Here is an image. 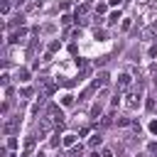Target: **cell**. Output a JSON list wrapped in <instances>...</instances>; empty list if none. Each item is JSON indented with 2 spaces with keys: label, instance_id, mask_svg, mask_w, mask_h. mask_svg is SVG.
I'll use <instances>...</instances> for the list:
<instances>
[{
  "label": "cell",
  "instance_id": "obj_37",
  "mask_svg": "<svg viewBox=\"0 0 157 157\" xmlns=\"http://www.w3.org/2000/svg\"><path fill=\"white\" fill-rule=\"evenodd\" d=\"M12 2H15V5H25L27 0H12Z\"/></svg>",
  "mask_w": 157,
  "mask_h": 157
},
{
  "label": "cell",
  "instance_id": "obj_15",
  "mask_svg": "<svg viewBox=\"0 0 157 157\" xmlns=\"http://www.w3.org/2000/svg\"><path fill=\"white\" fill-rule=\"evenodd\" d=\"M34 137H37V135H29V137L25 140V147H27V150H34V142H37Z\"/></svg>",
  "mask_w": 157,
  "mask_h": 157
},
{
  "label": "cell",
  "instance_id": "obj_20",
  "mask_svg": "<svg viewBox=\"0 0 157 157\" xmlns=\"http://www.w3.org/2000/svg\"><path fill=\"white\" fill-rule=\"evenodd\" d=\"M0 12H2V15H7V12H10V0H2V5H0Z\"/></svg>",
  "mask_w": 157,
  "mask_h": 157
},
{
  "label": "cell",
  "instance_id": "obj_5",
  "mask_svg": "<svg viewBox=\"0 0 157 157\" xmlns=\"http://www.w3.org/2000/svg\"><path fill=\"white\" fill-rule=\"evenodd\" d=\"M25 34H27V29H25V27H20V29H15V32L10 34V39H7V42H10V44H17V42H20Z\"/></svg>",
  "mask_w": 157,
  "mask_h": 157
},
{
  "label": "cell",
  "instance_id": "obj_43",
  "mask_svg": "<svg viewBox=\"0 0 157 157\" xmlns=\"http://www.w3.org/2000/svg\"><path fill=\"white\" fill-rule=\"evenodd\" d=\"M142 2H150V0H142Z\"/></svg>",
  "mask_w": 157,
  "mask_h": 157
},
{
  "label": "cell",
  "instance_id": "obj_36",
  "mask_svg": "<svg viewBox=\"0 0 157 157\" xmlns=\"http://www.w3.org/2000/svg\"><path fill=\"white\" fill-rule=\"evenodd\" d=\"M29 155H32V150H27V147H25V152H22L20 157H29Z\"/></svg>",
  "mask_w": 157,
  "mask_h": 157
},
{
  "label": "cell",
  "instance_id": "obj_21",
  "mask_svg": "<svg viewBox=\"0 0 157 157\" xmlns=\"http://www.w3.org/2000/svg\"><path fill=\"white\" fill-rule=\"evenodd\" d=\"M118 125L120 128H128V125H132V120L130 118H118Z\"/></svg>",
  "mask_w": 157,
  "mask_h": 157
},
{
  "label": "cell",
  "instance_id": "obj_22",
  "mask_svg": "<svg viewBox=\"0 0 157 157\" xmlns=\"http://www.w3.org/2000/svg\"><path fill=\"white\" fill-rule=\"evenodd\" d=\"M105 10H108V5H105V2H101V5H96V15H103Z\"/></svg>",
  "mask_w": 157,
  "mask_h": 157
},
{
  "label": "cell",
  "instance_id": "obj_27",
  "mask_svg": "<svg viewBox=\"0 0 157 157\" xmlns=\"http://www.w3.org/2000/svg\"><path fill=\"white\" fill-rule=\"evenodd\" d=\"M147 128H150V132H152V135H157V120H150V125H147Z\"/></svg>",
  "mask_w": 157,
  "mask_h": 157
},
{
  "label": "cell",
  "instance_id": "obj_4",
  "mask_svg": "<svg viewBox=\"0 0 157 157\" xmlns=\"http://www.w3.org/2000/svg\"><path fill=\"white\" fill-rule=\"evenodd\" d=\"M76 137H78V135H74V132H66V135L61 137V145L71 150V147H76Z\"/></svg>",
  "mask_w": 157,
  "mask_h": 157
},
{
  "label": "cell",
  "instance_id": "obj_44",
  "mask_svg": "<svg viewBox=\"0 0 157 157\" xmlns=\"http://www.w3.org/2000/svg\"><path fill=\"white\" fill-rule=\"evenodd\" d=\"M123 157H128V155H123Z\"/></svg>",
  "mask_w": 157,
  "mask_h": 157
},
{
  "label": "cell",
  "instance_id": "obj_24",
  "mask_svg": "<svg viewBox=\"0 0 157 157\" xmlns=\"http://www.w3.org/2000/svg\"><path fill=\"white\" fill-rule=\"evenodd\" d=\"M7 150H17V137H10L7 140Z\"/></svg>",
  "mask_w": 157,
  "mask_h": 157
},
{
  "label": "cell",
  "instance_id": "obj_23",
  "mask_svg": "<svg viewBox=\"0 0 157 157\" xmlns=\"http://www.w3.org/2000/svg\"><path fill=\"white\" fill-rule=\"evenodd\" d=\"M59 47H61V44H59V39H54V42H52V44H49V54H54V52H56V49H59Z\"/></svg>",
  "mask_w": 157,
  "mask_h": 157
},
{
  "label": "cell",
  "instance_id": "obj_40",
  "mask_svg": "<svg viewBox=\"0 0 157 157\" xmlns=\"http://www.w3.org/2000/svg\"><path fill=\"white\" fill-rule=\"evenodd\" d=\"M7 157H17V155H7Z\"/></svg>",
  "mask_w": 157,
  "mask_h": 157
},
{
  "label": "cell",
  "instance_id": "obj_2",
  "mask_svg": "<svg viewBox=\"0 0 157 157\" xmlns=\"http://www.w3.org/2000/svg\"><path fill=\"white\" fill-rule=\"evenodd\" d=\"M125 98H128V101H125V108H128V110H135V108L140 105V93H128Z\"/></svg>",
  "mask_w": 157,
  "mask_h": 157
},
{
  "label": "cell",
  "instance_id": "obj_32",
  "mask_svg": "<svg viewBox=\"0 0 157 157\" xmlns=\"http://www.w3.org/2000/svg\"><path fill=\"white\" fill-rule=\"evenodd\" d=\"M0 83H2L5 88H7V83H10V76H7V74H2V78H0Z\"/></svg>",
  "mask_w": 157,
  "mask_h": 157
},
{
  "label": "cell",
  "instance_id": "obj_29",
  "mask_svg": "<svg viewBox=\"0 0 157 157\" xmlns=\"http://www.w3.org/2000/svg\"><path fill=\"white\" fill-rule=\"evenodd\" d=\"M110 123H113V115H110V113H108V115H105V118H103V120H101V125H110Z\"/></svg>",
  "mask_w": 157,
  "mask_h": 157
},
{
  "label": "cell",
  "instance_id": "obj_8",
  "mask_svg": "<svg viewBox=\"0 0 157 157\" xmlns=\"http://www.w3.org/2000/svg\"><path fill=\"white\" fill-rule=\"evenodd\" d=\"M101 142H103V137H101V135H91V137H88V147H91V150H96Z\"/></svg>",
  "mask_w": 157,
  "mask_h": 157
},
{
  "label": "cell",
  "instance_id": "obj_1",
  "mask_svg": "<svg viewBox=\"0 0 157 157\" xmlns=\"http://www.w3.org/2000/svg\"><path fill=\"white\" fill-rule=\"evenodd\" d=\"M52 128H54V125H52V120H49V118H44V120H39V125H37V135H39V137H44V135H49V132H52Z\"/></svg>",
  "mask_w": 157,
  "mask_h": 157
},
{
  "label": "cell",
  "instance_id": "obj_17",
  "mask_svg": "<svg viewBox=\"0 0 157 157\" xmlns=\"http://www.w3.org/2000/svg\"><path fill=\"white\" fill-rule=\"evenodd\" d=\"M93 37H96V39H98V42H103V39H105V32H103V29H98V27H96V29H93Z\"/></svg>",
  "mask_w": 157,
  "mask_h": 157
},
{
  "label": "cell",
  "instance_id": "obj_38",
  "mask_svg": "<svg viewBox=\"0 0 157 157\" xmlns=\"http://www.w3.org/2000/svg\"><path fill=\"white\" fill-rule=\"evenodd\" d=\"M91 157H101V155H98V152H93V155H91Z\"/></svg>",
  "mask_w": 157,
  "mask_h": 157
},
{
  "label": "cell",
  "instance_id": "obj_18",
  "mask_svg": "<svg viewBox=\"0 0 157 157\" xmlns=\"http://www.w3.org/2000/svg\"><path fill=\"white\" fill-rule=\"evenodd\" d=\"M20 81H29V69H20Z\"/></svg>",
  "mask_w": 157,
  "mask_h": 157
},
{
  "label": "cell",
  "instance_id": "obj_13",
  "mask_svg": "<svg viewBox=\"0 0 157 157\" xmlns=\"http://www.w3.org/2000/svg\"><path fill=\"white\" fill-rule=\"evenodd\" d=\"M61 103H64V105H66V108H69V105H74V103H76V98H74V96H71V93H66V96H64V98H61Z\"/></svg>",
  "mask_w": 157,
  "mask_h": 157
},
{
  "label": "cell",
  "instance_id": "obj_42",
  "mask_svg": "<svg viewBox=\"0 0 157 157\" xmlns=\"http://www.w3.org/2000/svg\"><path fill=\"white\" fill-rule=\"evenodd\" d=\"M86 2H93V0H86Z\"/></svg>",
  "mask_w": 157,
  "mask_h": 157
},
{
  "label": "cell",
  "instance_id": "obj_16",
  "mask_svg": "<svg viewBox=\"0 0 157 157\" xmlns=\"http://www.w3.org/2000/svg\"><path fill=\"white\" fill-rule=\"evenodd\" d=\"M118 20H120V10H115V12H110V17H108V22H110V25H115Z\"/></svg>",
  "mask_w": 157,
  "mask_h": 157
},
{
  "label": "cell",
  "instance_id": "obj_30",
  "mask_svg": "<svg viewBox=\"0 0 157 157\" xmlns=\"http://www.w3.org/2000/svg\"><path fill=\"white\" fill-rule=\"evenodd\" d=\"M71 20H74V17H71V15H61V25H69V22H71Z\"/></svg>",
  "mask_w": 157,
  "mask_h": 157
},
{
  "label": "cell",
  "instance_id": "obj_25",
  "mask_svg": "<svg viewBox=\"0 0 157 157\" xmlns=\"http://www.w3.org/2000/svg\"><path fill=\"white\" fill-rule=\"evenodd\" d=\"M49 147H59V135H52V140H49Z\"/></svg>",
  "mask_w": 157,
  "mask_h": 157
},
{
  "label": "cell",
  "instance_id": "obj_34",
  "mask_svg": "<svg viewBox=\"0 0 157 157\" xmlns=\"http://www.w3.org/2000/svg\"><path fill=\"white\" fill-rule=\"evenodd\" d=\"M105 61H108V56H101V59H96V66H103Z\"/></svg>",
  "mask_w": 157,
  "mask_h": 157
},
{
  "label": "cell",
  "instance_id": "obj_31",
  "mask_svg": "<svg viewBox=\"0 0 157 157\" xmlns=\"http://www.w3.org/2000/svg\"><path fill=\"white\" fill-rule=\"evenodd\" d=\"M54 29H56V27H54V25H44V29H42V32H47V34H52V32H54Z\"/></svg>",
  "mask_w": 157,
  "mask_h": 157
},
{
  "label": "cell",
  "instance_id": "obj_11",
  "mask_svg": "<svg viewBox=\"0 0 157 157\" xmlns=\"http://www.w3.org/2000/svg\"><path fill=\"white\" fill-rule=\"evenodd\" d=\"M81 155H83V147H81V145H76V147L69 150V157H81Z\"/></svg>",
  "mask_w": 157,
  "mask_h": 157
},
{
  "label": "cell",
  "instance_id": "obj_10",
  "mask_svg": "<svg viewBox=\"0 0 157 157\" xmlns=\"http://www.w3.org/2000/svg\"><path fill=\"white\" fill-rule=\"evenodd\" d=\"M2 130H5L7 135H12V132L17 130V120H10V123H5V128H2Z\"/></svg>",
  "mask_w": 157,
  "mask_h": 157
},
{
  "label": "cell",
  "instance_id": "obj_41",
  "mask_svg": "<svg viewBox=\"0 0 157 157\" xmlns=\"http://www.w3.org/2000/svg\"><path fill=\"white\" fill-rule=\"evenodd\" d=\"M155 83H157V76H155Z\"/></svg>",
  "mask_w": 157,
  "mask_h": 157
},
{
  "label": "cell",
  "instance_id": "obj_28",
  "mask_svg": "<svg viewBox=\"0 0 157 157\" xmlns=\"http://www.w3.org/2000/svg\"><path fill=\"white\" fill-rule=\"evenodd\" d=\"M20 96H22V98H29V96H32V88H22Z\"/></svg>",
  "mask_w": 157,
  "mask_h": 157
},
{
  "label": "cell",
  "instance_id": "obj_6",
  "mask_svg": "<svg viewBox=\"0 0 157 157\" xmlns=\"http://www.w3.org/2000/svg\"><path fill=\"white\" fill-rule=\"evenodd\" d=\"M130 83H132V76L130 74H120L118 76V88H128Z\"/></svg>",
  "mask_w": 157,
  "mask_h": 157
},
{
  "label": "cell",
  "instance_id": "obj_26",
  "mask_svg": "<svg viewBox=\"0 0 157 157\" xmlns=\"http://www.w3.org/2000/svg\"><path fill=\"white\" fill-rule=\"evenodd\" d=\"M147 152H150V155H157V142H150V145H147Z\"/></svg>",
  "mask_w": 157,
  "mask_h": 157
},
{
  "label": "cell",
  "instance_id": "obj_39",
  "mask_svg": "<svg viewBox=\"0 0 157 157\" xmlns=\"http://www.w3.org/2000/svg\"><path fill=\"white\" fill-rule=\"evenodd\" d=\"M34 157H44V155H42V152H37V155H34Z\"/></svg>",
  "mask_w": 157,
  "mask_h": 157
},
{
  "label": "cell",
  "instance_id": "obj_19",
  "mask_svg": "<svg viewBox=\"0 0 157 157\" xmlns=\"http://www.w3.org/2000/svg\"><path fill=\"white\" fill-rule=\"evenodd\" d=\"M101 113H103V108H101V103H96V105L91 108V115H93V118H98Z\"/></svg>",
  "mask_w": 157,
  "mask_h": 157
},
{
  "label": "cell",
  "instance_id": "obj_35",
  "mask_svg": "<svg viewBox=\"0 0 157 157\" xmlns=\"http://www.w3.org/2000/svg\"><path fill=\"white\" fill-rule=\"evenodd\" d=\"M101 157H113V152L110 150H101Z\"/></svg>",
  "mask_w": 157,
  "mask_h": 157
},
{
  "label": "cell",
  "instance_id": "obj_7",
  "mask_svg": "<svg viewBox=\"0 0 157 157\" xmlns=\"http://www.w3.org/2000/svg\"><path fill=\"white\" fill-rule=\"evenodd\" d=\"M142 37H145V39H150V42H152V39H155V37H157V25H155V27H147V29H145V32H142Z\"/></svg>",
  "mask_w": 157,
  "mask_h": 157
},
{
  "label": "cell",
  "instance_id": "obj_14",
  "mask_svg": "<svg viewBox=\"0 0 157 157\" xmlns=\"http://www.w3.org/2000/svg\"><path fill=\"white\" fill-rule=\"evenodd\" d=\"M86 12H88V2H83V5L76 7V17H81V15H86Z\"/></svg>",
  "mask_w": 157,
  "mask_h": 157
},
{
  "label": "cell",
  "instance_id": "obj_12",
  "mask_svg": "<svg viewBox=\"0 0 157 157\" xmlns=\"http://www.w3.org/2000/svg\"><path fill=\"white\" fill-rule=\"evenodd\" d=\"M37 47H39V39H32V42H29V47H27V54L32 56V54L37 52Z\"/></svg>",
  "mask_w": 157,
  "mask_h": 157
},
{
  "label": "cell",
  "instance_id": "obj_33",
  "mask_svg": "<svg viewBox=\"0 0 157 157\" xmlns=\"http://www.w3.org/2000/svg\"><path fill=\"white\" fill-rule=\"evenodd\" d=\"M145 108H147V110H155V101H152V98H147V103H145Z\"/></svg>",
  "mask_w": 157,
  "mask_h": 157
},
{
  "label": "cell",
  "instance_id": "obj_3",
  "mask_svg": "<svg viewBox=\"0 0 157 157\" xmlns=\"http://www.w3.org/2000/svg\"><path fill=\"white\" fill-rule=\"evenodd\" d=\"M108 81H110V76H108V71H101V74H98V76H96V78H93L91 83H93L96 88H101V86H105Z\"/></svg>",
  "mask_w": 157,
  "mask_h": 157
},
{
  "label": "cell",
  "instance_id": "obj_9",
  "mask_svg": "<svg viewBox=\"0 0 157 157\" xmlns=\"http://www.w3.org/2000/svg\"><path fill=\"white\" fill-rule=\"evenodd\" d=\"M17 25H20V27L25 25V17H22V15H15V17L7 22V27H17Z\"/></svg>",
  "mask_w": 157,
  "mask_h": 157
}]
</instances>
